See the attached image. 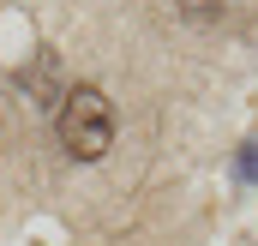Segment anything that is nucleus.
Here are the masks:
<instances>
[{"mask_svg":"<svg viewBox=\"0 0 258 246\" xmlns=\"http://www.w3.org/2000/svg\"><path fill=\"white\" fill-rule=\"evenodd\" d=\"M180 6V18H192V24H216L222 18V0H174Z\"/></svg>","mask_w":258,"mask_h":246,"instance_id":"obj_3","label":"nucleus"},{"mask_svg":"<svg viewBox=\"0 0 258 246\" xmlns=\"http://www.w3.org/2000/svg\"><path fill=\"white\" fill-rule=\"evenodd\" d=\"M240 180H258V138H246V150H240Z\"/></svg>","mask_w":258,"mask_h":246,"instance_id":"obj_4","label":"nucleus"},{"mask_svg":"<svg viewBox=\"0 0 258 246\" xmlns=\"http://www.w3.org/2000/svg\"><path fill=\"white\" fill-rule=\"evenodd\" d=\"M24 84L42 96V108H60V96H66V90H60V54L42 48V54H36V72H24Z\"/></svg>","mask_w":258,"mask_h":246,"instance_id":"obj_2","label":"nucleus"},{"mask_svg":"<svg viewBox=\"0 0 258 246\" xmlns=\"http://www.w3.org/2000/svg\"><path fill=\"white\" fill-rule=\"evenodd\" d=\"M54 138L72 162H102L114 150V102L96 84H66L60 108H54Z\"/></svg>","mask_w":258,"mask_h":246,"instance_id":"obj_1","label":"nucleus"}]
</instances>
